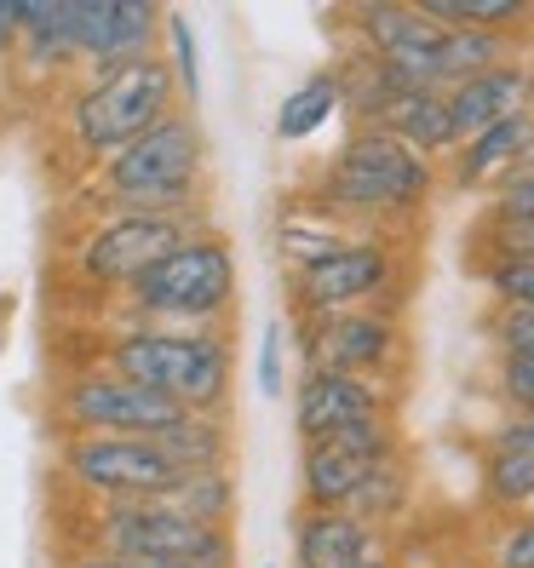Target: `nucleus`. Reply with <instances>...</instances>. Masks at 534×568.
<instances>
[{"instance_id":"nucleus-1","label":"nucleus","mask_w":534,"mask_h":568,"mask_svg":"<svg viewBox=\"0 0 534 568\" xmlns=\"http://www.w3.org/2000/svg\"><path fill=\"white\" fill-rule=\"evenodd\" d=\"M87 213H202L208 207V126L195 110L161 115L150 132H139L127 150L92 166L87 179Z\"/></svg>"},{"instance_id":"nucleus-2","label":"nucleus","mask_w":534,"mask_h":568,"mask_svg":"<svg viewBox=\"0 0 534 568\" xmlns=\"http://www.w3.org/2000/svg\"><path fill=\"white\" fill-rule=\"evenodd\" d=\"M431 190H437L431 161H420L409 144H396L380 126H351V139L322 166L311 190V213L340 230L369 219H409L431 202Z\"/></svg>"},{"instance_id":"nucleus-3","label":"nucleus","mask_w":534,"mask_h":568,"mask_svg":"<svg viewBox=\"0 0 534 568\" xmlns=\"http://www.w3.org/2000/svg\"><path fill=\"white\" fill-rule=\"evenodd\" d=\"M98 367L132 379L190 414H224L230 403V333L224 327H115Z\"/></svg>"},{"instance_id":"nucleus-4","label":"nucleus","mask_w":534,"mask_h":568,"mask_svg":"<svg viewBox=\"0 0 534 568\" xmlns=\"http://www.w3.org/2000/svg\"><path fill=\"white\" fill-rule=\"evenodd\" d=\"M236 298V247L219 230H202L184 247H173L155 271H144L132 287L115 293L121 327H219V316Z\"/></svg>"},{"instance_id":"nucleus-5","label":"nucleus","mask_w":534,"mask_h":568,"mask_svg":"<svg viewBox=\"0 0 534 568\" xmlns=\"http://www.w3.org/2000/svg\"><path fill=\"white\" fill-rule=\"evenodd\" d=\"M173 110H179V87L161 58L127 63V70L110 75H75L70 92H63V144L98 166Z\"/></svg>"},{"instance_id":"nucleus-6","label":"nucleus","mask_w":534,"mask_h":568,"mask_svg":"<svg viewBox=\"0 0 534 568\" xmlns=\"http://www.w3.org/2000/svg\"><path fill=\"white\" fill-rule=\"evenodd\" d=\"M87 551L167 557V562H195V568H230L236 562L230 528H202L195 517H184L173 499H104L87 523Z\"/></svg>"},{"instance_id":"nucleus-7","label":"nucleus","mask_w":534,"mask_h":568,"mask_svg":"<svg viewBox=\"0 0 534 568\" xmlns=\"http://www.w3.org/2000/svg\"><path fill=\"white\" fill-rule=\"evenodd\" d=\"M208 224V207L202 213H110V219H92L75 247H70V271L87 282V287H104V293H121L132 287L144 271L184 247L190 236H202Z\"/></svg>"},{"instance_id":"nucleus-8","label":"nucleus","mask_w":534,"mask_h":568,"mask_svg":"<svg viewBox=\"0 0 534 568\" xmlns=\"http://www.w3.org/2000/svg\"><path fill=\"white\" fill-rule=\"evenodd\" d=\"M190 408L167 403V396L115 379L104 367H75L58 385V419L70 430H87V437H161L167 425H179Z\"/></svg>"},{"instance_id":"nucleus-9","label":"nucleus","mask_w":534,"mask_h":568,"mask_svg":"<svg viewBox=\"0 0 534 568\" xmlns=\"http://www.w3.org/2000/svg\"><path fill=\"white\" fill-rule=\"evenodd\" d=\"M299 316L340 311H391L396 316V253L385 242H345L333 258L311 264L288 282Z\"/></svg>"},{"instance_id":"nucleus-10","label":"nucleus","mask_w":534,"mask_h":568,"mask_svg":"<svg viewBox=\"0 0 534 568\" xmlns=\"http://www.w3.org/2000/svg\"><path fill=\"white\" fill-rule=\"evenodd\" d=\"M58 459H63V477L98 499H161L179 483L173 459L150 437H87V430H70Z\"/></svg>"},{"instance_id":"nucleus-11","label":"nucleus","mask_w":534,"mask_h":568,"mask_svg":"<svg viewBox=\"0 0 534 568\" xmlns=\"http://www.w3.org/2000/svg\"><path fill=\"white\" fill-rule=\"evenodd\" d=\"M299 356L305 367L385 379L403 356V322L391 311H340V316H299Z\"/></svg>"},{"instance_id":"nucleus-12","label":"nucleus","mask_w":534,"mask_h":568,"mask_svg":"<svg viewBox=\"0 0 534 568\" xmlns=\"http://www.w3.org/2000/svg\"><path fill=\"white\" fill-rule=\"evenodd\" d=\"M161 7L150 0H75L81 75H110L127 63L161 58Z\"/></svg>"},{"instance_id":"nucleus-13","label":"nucleus","mask_w":534,"mask_h":568,"mask_svg":"<svg viewBox=\"0 0 534 568\" xmlns=\"http://www.w3.org/2000/svg\"><path fill=\"white\" fill-rule=\"evenodd\" d=\"M391 414V390L385 379H362V374H333V367H305L293 385V425L299 443H328L333 430H345L351 419Z\"/></svg>"},{"instance_id":"nucleus-14","label":"nucleus","mask_w":534,"mask_h":568,"mask_svg":"<svg viewBox=\"0 0 534 568\" xmlns=\"http://www.w3.org/2000/svg\"><path fill=\"white\" fill-rule=\"evenodd\" d=\"M443 98H449L454 132H460V144H465V139H477L483 126L506 121L517 110H534V70H528L523 58H512V63H500V70H488V75H472V81L449 87Z\"/></svg>"},{"instance_id":"nucleus-15","label":"nucleus","mask_w":534,"mask_h":568,"mask_svg":"<svg viewBox=\"0 0 534 568\" xmlns=\"http://www.w3.org/2000/svg\"><path fill=\"white\" fill-rule=\"evenodd\" d=\"M12 58L29 75H75L81 70V47H75V0H23V29Z\"/></svg>"},{"instance_id":"nucleus-16","label":"nucleus","mask_w":534,"mask_h":568,"mask_svg":"<svg viewBox=\"0 0 534 568\" xmlns=\"http://www.w3.org/2000/svg\"><path fill=\"white\" fill-rule=\"evenodd\" d=\"M534 144V110H517L506 121L483 126L477 139H465L454 155H449V179L454 190H494L500 179L517 166V155Z\"/></svg>"},{"instance_id":"nucleus-17","label":"nucleus","mask_w":534,"mask_h":568,"mask_svg":"<svg viewBox=\"0 0 534 568\" xmlns=\"http://www.w3.org/2000/svg\"><path fill=\"white\" fill-rule=\"evenodd\" d=\"M380 551V534L351 511H299L293 523V568H351Z\"/></svg>"},{"instance_id":"nucleus-18","label":"nucleus","mask_w":534,"mask_h":568,"mask_svg":"<svg viewBox=\"0 0 534 568\" xmlns=\"http://www.w3.org/2000/svg\"><path fill=\"white\" fill-rule=\"evenodd\" d=\"M380 132H391L396 144H409L420 161H449L460 150V132H454V115H449V98L443 92H409L380 115Z\"/></svg>"},{"instance_id":"nucleus-19","label":"nucleus","mask_w":534,"mask_h":568,"mask_svg":"<svg viewBox=\"0 0 534 568\" xmlns=\"http://www.w3.org/2000/svg\"><path fill=\"white\" fill-rule=\"evenodd\" d=\"M362 477H369V465L328 448V443H311L299 454V494H305V511H345Z\"/></svg>"},{"instance_id":"nucleus-20","label":"nucleus","mask_w":534,"mask_h":568,"mask_svg":"<svg viewBox=\"0 0 534 568\" xmlns=\"http://www.w3.org/2000/svg\"><path fill=\"white\" fill-rule=\"evenodd\" d=\"M155 448L173 459V471L190 477V471H219L230 465V419L224 414H184L179 425H167Z\"/></svg>"},{"instance_id":"nucleus-21","label":"nucleus","mask_w":534,"mask_h":568,"mask_svg":"<svg viewBox=\"0 0 534 568\" xmlns=\"http://www.w3.org/2000/svg\"><path fill=\"white\" fill-rule=\"evenodd\" d=\"M345 110V98H340V75L333 70H316L299 81L282 104H276V144H305L316 139V132Z\"/></svg>"},{"instance_id":"nucleus-22","label":"nucleus","mask_w":534,"mask_h":568,"mask_svg":"<svg viewBox=\"0 0 534 568\" xmlns=\"http://www.w3.org/2000/svg\"><path fill=\"white\" fill-rule=\"evenodd\" d=\"M517 58V36H494V29H449L443 47H437V70H443V92L472 81V75H488L500 63Z\"/></svg>"},{"instance_id":"nucleus-23","label":"nucleus","mask_w":534,"mask_h":568,"mask_svg":"<svg viewBox=\"0 0 534 568\" xmlns=\"http://www.w3.org/2000/svg\"><path fill=\"white\" fill-rule=\"evenodd\" d=\"M414 7L449 36V29H494V36H517L534 23L528 0H414Z\"/></svg>"},{"instance_id":"nucleus-24","label":"nucleus","mask_w":534,"mask_h":568,"mask_svg":"<svg viewBox=\"0 0 534 568\" xmlns=\"http://www.w3.org/2000/svg\"><path fill=\"white\" fill-rule=\"evenodd\" d=\"M161 499H173V506L184 517H195L202 528H230V517H236V471H230V465H219V471H190Z\"/></svg>"},{"instance_id":"nucleus-25","label":"nucleus","mask_w":534,"mask_h":568,"mask_svg":"<svg viewBox=\"0 0 534 568\" xmlns=\"http://www.w3.org/2000/svg\"><path fill=\"white\" fill-rule=\"evenodd\" d=\"M340 247H345V230L328 224V219H316V213H288V219L276 224V253H282V264H288V276H299V271H311V264L333 258Z\"/></svg>"},{"instance_id":"nucleus-26","label":"nucleus","mask_w":534,"mask_h":568,"mask_svg":"<svg viewBox=\"0 0 534 568\" xmlns=\"http://www.w3.org/2000/svg\"><path fill=\"white\" fill-rule=\"evenodd\" d=\"M409 488H414V471H409V459L403 454H391V459H380V465H369V477H362V488H356V499H351V517H362L369 528H380L385 517H396L409 506Z\"/></svg>"},{"instance_id":"nucleus-27","label":"nucleus","mask_w":534,"mask_h":568,"mask_svg":"<svg viewBox=\"0 0 534 568\" xmlns=\"http://www.w3.org/2000/svg\"><path fill=\"white\" fill-rule=\"evenodd\" d=\"M161 63L173 70L179 104H184V110L202 104V47H195V23H190L184 12H167V18H161Z\"/></svg>"},{"instance_id":"nucleus-28","label":"nucleus","mask_w":534,"mask_h":568,"mask_svg":"<svg viewBox=\"0 0 534 568\" xmlns=\"http://www.w3.org/2000/svg\"><path fill=\"white\" fill-rule=\"evenodd\" d=\"M483 494L494 506H528L534 494V454H506V448H483Z\"/></svg>"},{"instance_id":"nucleus-29","label":"nucleus","mask_w":534,"mask_h":568,"mask_svg":"<svg viewBox=\"0 0 534 568\" xmlns=\"http://www.w3.org/2000/svg\"><path fill=\"white\" fill-rule=\"evenodd\" d=\"M483 287L494 293V305L534 311V264L528 258H483Z\"/></svg>"},{"instance_id":"nucleus-30","label":"nucleus","mask_w":534,"mask_h":568,"mask_svg":"<svg viewBox=\"0 0 534 568\" xmlns=\"http://www.w3.org/2000/svg\"><path fill=\"white\" fill-rule=\"evenodd\" d=\"M259 390L264 396H282L288 390V322H264L259 327Z\"/></svg>"},{"instance_id":"nucleus-31","label":"nucleus","mask_w":534,"mask_h":568,"mask_svg":"<svg viewBox=\"0 0 534 568\" xmlns=\"http://www.w3.org/2000/svg\"><path fill=\"white\" fill-rule=\"evenodd\" d=\"M494 390L512 414L534 408V356H500L494 362Z\"/></svg>"},{"instance_id":"nucleus-32","label":"nucleus","mask_w":534,"mask_h":568,"mask_svg":"<svg viewBox=\"0 0 534 568\" xmlns=\"http://www.w3.org/2000/svg\"><path fill=\"white\" fill-rule=\"evenodd\" d=\"M488 339H494L500 356H534V311H506V305H494Z\"/></svg>"},{"instance_id":"nucleus-33","label":"nucleus","mask_w":534,"mask_h":568,"mask_svg":"<svg viewBox=\"0 0 534 568\" xmlns=\"http://www.w3.org/2000/svg\"><path fill=\"white\" fill-rule=\"evenodd\" d=\"M488 562L494 568H534V523L528 517H506L488 546Z\"/></svg>"},{"instance_id":"nucleus-34","label":"nucleus","mask_w":534,"mask_h":568,"mask_svg":"<svg viewBox=\"0 0 534 568\" xmlns=\"http://www.w3.org/2000/svg\"><path fill=\"white\" fill-rule=\"evenodd\" d=\"M517 219H534V179H500L488 190L483 224H517Z\"/></svg>"},{"instance_id":"nucleus-35","label":"nucleus","mask_w":534,"mask_h":568,"mask_svg":"<svg viewBox=\"0 0 534 568\" xmlns=\"http://www.w3.org/2000/svg\"><path fill=\"white\" fill-rule=\"evenodd\" d=\"M483 247H488V258H528L534 264V219L483 224Z\"/></svg>"},{"instance_id":"nucleus-36","label":"nucleus","mask_w":534,"mask_h":568,"mask_svg":"<svg viewBox=\"0 0 534 568\" xmlns=\"http://www.w3.org/2000/svg\"><path fill=\"white\" fill-rule=\"evenodd\" d=\"M488 448H506V454H534V419L528 414H506L488 430Z\"/></svg>"},{"instance_id":"nucleus-37","label":"nucleus","mask_w":534,"mask_h":568,"mask_svg":"<svg viewBox=\"0 0 534 568\" xmlns=\"http://www.w3.org/2000/svg\"><path fill=\"white\" fill-rule=\"evenodd\" d=\"M18 29H23V0H0V58H12Z\"/></svg>"},{"instance_id":"nucleus-38","label":"nucleus","mask_w":534,"mask_h":568,"mask_svg":"<svg viewBox=\"0 0 534 568\" xmlns=\"http://www.w3.org/2000/svg\"><path fill=\"white\" fill-rule=\"evenodd\" d=\"M506 179H534V144H528V150L517 155V166H512V173H506Z\"/></svg>"},{"instance_id":"nucleus-39","label":"nucleus","mask_w":534,"mask_h":568,"mask_svg":"<svg viewBox=\"0 0 534 568\" xmlns=\"http://www.w3.org/2000/svg\"><path fill=\"white\" fill-rule=\"evenodd\" d=\"M351 568H396V562H391V551H385V546H380V551H374V557H362V562H351Z\"/></svg>"},{"instance_id":"nucleus-40","label":"nucleus","mask_w":534,"mask_h":568,"mask_svg":"<svg viewBox=\"0 0 534 568\" xmlns=\"http://www.w3.org/2000/svg\"><path fill=\"white\" fill-rule=\"evenodd\" d=\"M523 517H528V523H534V494H528V506H523Z\"/></svg>"},{"instance_id":"nucleus-41","label":"nucleus","mask_w":534,"mask_h":568,"mask_svg":"<svg viewBox=\"0 0 534 568\" xmlns=\"http://www.w3.org/2000/svg\"><path fill=\"white\" fill-rule=\"evenodd\" d=\"M528 419H534V408H528Z\"/></svg>"},{"instance_id":"nucleus-42","label":"nucleus","mask_w":534,"mask_h":568,"mask_svg":"<svg viewBox=\"0 0 534 568\" xmlns=\"http://www.w3.org/2000/svg\"><path fill=\"white\" fill-rule=\"evenodd\" d=\"M264 568H271V562H264Z\"/></svg>"},{"instance_id":"nucleus-43","label":"nucleus","mask_w":534,"mask_h":568,"mask_svg":"<svg viewBox=\"0 0 534 568\" xmlns=\"http://www.w3.org/2000/svg\"><path fill=\"white\" fill-rule=\"evenodd\" d=\"M0 63H7V58H0Z\"/></svg>"}]
</instances>
